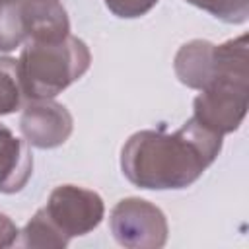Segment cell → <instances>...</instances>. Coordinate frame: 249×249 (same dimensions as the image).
Wrapping results in <instances>:
<instances>
[{
  "mask_svg": "<svg viewBox=\"0 0 249 249\" xmlns=\"http://www.w3.org/2000/svg\"><path fill=\"white\" fill-rule=\"evenodd\" d=\"M43 210L68 239L93 231L105 216L103 198L95 191L78 185L54 187Z\"/></svg>",
  "mask_w": 249,
  "mask_h": 249,
  "instance_id": "8992f818",
  "label": "cell"
},
{
  "mask_svg": "<svg viewBox=\"0 0 249 249\" xmlns=\"http://www.w3.org/2000/svg\"><path fill=\"white\" fill-rule=\"evenodd\" d=\"M23 89L19 64L14 56H0V117L12 115L21 107Z\"/></svg>",
  "mask_w": 249,
  "mask_h": 249,
  "instance_id": "8fae6325",
  "label": "cell"
},
{
  "mask_svg": "<svg viewBox=\"0 0 249 249\" xmlns=\"http://www.w3.org/2000/svg\"><path fill=\"white\" fill-rule=\"evenodd\" d=\"M222 138L195 117L173 132L163 126L138 130L123 144V175L138 189H187L214 163L222 152Z\"/></svg>",
  "mask_w": 249,
  "mask_h": 249,
  "instance_id": "6da1fadb",
  "label": "cell"
},
{
  "mask_svg": "<svg viewBox=\"0 0 249 249\" xmlns=\"http://www.w3.org/2000/svg\"><path fill=\"white\" fill-rule=\"evenodd\" d=\"M224 23H245L249 18V0H185Z\"/></svg>",
  "mask_w": 249,
  "mask_h": 249,
  "instance_id": "4fadbf2b",
  "label": "cell"
},
{
  "mask_svg": "<svg viewBox=\"0 0 249 249\" xmlns=\"http://www.w3.org/2000/svg\"><path fill=\"white\" fill-rule=\"evenodd\" d=\"M21 245L31 249H64L68 245V237L49 220L43 208H39L25 228L19 231Z\"/></svg>",
  "mask_w": 249,
  "mask_h": 249,
  "instance_id": "30bf717a",
  "label": "cell"
},
{
  "mask_svg": "<svg viewBox=\"0 0 249 249\" xmlns=\"http://www.w3.org/2000/svg\"><path fill=\"white\" fill-rule=\"evenodd\" d=\"M33 156L29 144L16 138L14 132L0 123V193H19L31 179Z\"/></svg>",
  "mask_w": 249,
  "mask_h": 249,
  "instance_id": "9c48e42d",
  "label": "cell"
},
{
  "mask_svg": "<svg viewBox=\"0 0 249 249\" xmlns=\"http://www.w3.org/2000/svg\"><path fill=\"white\" fill-rule=\"evenodd\" d=\"M249 107V78L212 82L193 101V117L208 130L224 136L239 128Z\"/></svg>",
  "mask_w": 249,
  "mask_h": 249,
  "instance_id": "5b68a950",
  "label": "cell"
},
{
  "mask_svg": "<svg viewBox=\"0 0 249 249\" xmlns=\"http://www.w3.org/2000/svg\"><path fill=\"white\" fill-rule=\"evenodd\" d=\"M173 70L183 86L198 91L222 78H249L247 33L220 45L206 39L187 41L175 53Z\"/></svg>",
  "mask_w": 249,
  "mask_h": 249,
  "instance_id": "3957f363",
  "label": "cell"
},
{
  "mask_svg": "<svg viewBox=\"0 0 249 249\" xmlns=\"http://www.w3.org/2000/svg\"><path fill=\"white\" fill-rule=\"evenodd\" d=\"M160 0H105L107 10L123 19H132L148 14Z\"/></svg>",
  "mask_w": 249,
  "mask_h": 249,
  "instance_id": "5bb4252c",
  "label": "cell"
},
{
  "mask_svg": "<svg viewBox=\"0 0 249 249\" xmlns=\"http://www.w3.org/2000/svg\"><path fill=\"white\" fill-rule=\"evenodd\" d=\"M19 237V230L18 226L12 222V218L8 214L0 212V249L4 247H12Z\"/></svg>",
  "mask_w": 249,
  "mask_h": 249,
  "instance_id": "9a60e30c",
  "label": "cell"
},
{
  "mask_svg": "<svg viewBox=\"0 0 249 249\" xmlns=\"http://www.w3.org/2000/svg\"><path fill=\"white\" fill-rule=\"evenodd\" d=\"M74 128V119L70 111L54 101L53 97L47 99H29L23 105L19 117V130L23 140L39 150H51L62 146Z\"/></svg>",
  "mask_w": 249,
  "mask_h": 249,
  "instance_id": "52a82bcc",
  "label": "cell"
},
{
  "mask_svg": "<svg viewBox=\"0 0 249 249\" xmlns=\"http://www.w3.org/2000/svg\"><path fill=\"white\" fill-rule=\"evenodd\" d=\"M2 2H14V4H19L21 0H2Z\"/></svg>",
  "mask_w": 249,
  "mask_h": 249,
  "instance_id": "2e32d148",
  "label": "cell"
},
{
  "mask_svg": "<svg viewBox=\"0 0 249 249\" xmlns=\"http://www.w3.org/2000/svg\"><path fill=\"white\" fill-rule=\"evenodd\" d=\"M19 14L25 41H56L70 35L68 12L60 0H21Z\"/></svg>",
  "mask_w": 249,
  "mask_h": 249,
  "instance_id": "ba28073f",
  "label": "cell"
},
{
  "mask_svg": "<svg viewBox=\"0 0 249 249\" xmlns=\"http://www.w3.org/2000/svg\"><path fill=\"white\" fill-rule=\"evenodd\" d=\"M23 95L29 99H47L62 93L78 82L91 64L89 47L66 35L56 41H23L18 58Z\"/></svg>",
  "mask_w": 249,
  "mask_h": 249,
  "instance_id": "7a4b0ae2",
  "label": "cell"
},
{
  "mask_svg": "<svg viewBox=\"0 0 249 249\" xmlns=\"http://www.w3.org/2000/svg\"><path fill=\"white\" fill-rule=\"evenodd\" d=\"M25 41L19 4L0 0V53H10Z\"/></svg>",
  "mask_w": 249,
  "mask_h": 249,
  "instance_id": "7c38bea8",
  "label": "cell"
},
{
  "mask_svg": "<svg viewBox=\"0 0 249 249\" xmlns=\"http://www.w3.org/2000/svg\"><path fill=\"white\" fill-rule=\"evenodd\" d=\"M115 241L128 249H160L167 241V218L160 206L140 196L121 198L109 214Z\"/></svg>",
  "mask_w": 249,
  "mask_h": 249,
  "instance_id": "277c9868",
  "label": "cell"
}]
</instances>
